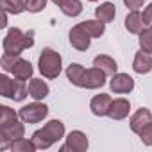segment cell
Listing matches in <instances>:
<instances>
[{"label":"cell","mask_w":152,"mask_h":152,"mask_svg":"<svg viewBox=\"0 0 152 152\" xmlns=\"http://www.w3.org/2000/svg\"><path fill=\"white\" fill-rule=\"evenodd\" d=\"M34 47V34L32 32H23L20 27H11L4 39H2V48L7 54H15L20 56L23 50L32 48Z\"/></svg>","instance_id":"6da1fadb"},{"label":"cell","mask_w":152,"mask_h":152,"mask_svg":"<svg viewBox=\"0 0 152 152\" xmlns=\"http://www.w3.org/2000/svg\"><path fill=\"white\" fill-rule=\"evenodd\" d=\"M38 70L43 75V79H57L61 72H63V57L57 50L47 47L41 50L39 57H38Z\"/></svg>","instance_id":"7a4b0ae2"},{"label":"cell","mask_w":152,"mask_h":152,"mask_svg":"<svg viewBox=\"0 0 152 152\" xmlns=\"http://www.w3.org/2000/svg\"><path fill=\"white\" fill-rule=\"evenodd\" d=\"M18 115H20V120L25 124H39L48 116V106L43 104V100H34L20 107Z\"/></svg>","instance_id":"3957f363"},{"label":"cell","mask_w":152,"mask_h":152,"mask_svg":"<svg viewBox=\"0 0 152 152\" xmlns=\"http://www.w3.org/2000/svg\"><path fill=\"white\" fill-rule=\"evenodd\" d=\"M88 147H90V140L86 132L75 129L64 136V145L59 147V152H86Z\"/></svg>","instance_id":"277c9868"},{"label":"cell","mask_w":152,"mask_h":152,"mask_svg":"<svg viewBox=\"0 0 152 152\" xmlns=\"http://www.w3.org/2000/svg\"><path fill=\"white\" fill-rule=\"evenodd\" d=\"M25 122L22 120H16L13 124H7V125H0V147L2 148H7L9 143H13L15 140H20L25 136Z\"/></svg>","instance_id":"5b68a950"},{"label":"cell","mask_w":152,"mask_h":152,"mask_svg":"<svg viewBox=\"0 0 152 152\" xmlns=\"http://www.w3.org/2000/svg\"><path fill=\"white\" fill-rule=\"evenodd\" d=\"M68 39H70V45L79 50V52H86L90 47H91V36L88 34V31L83 27V23H77L70 29V34H68Z\"/></svg>","instance_id":"8992f818"},{"label":"cell","mask_w":152,"mask_h":152,"mask_svg":"<svg viewBox=\"0 0 152 152\" xmlns=\"http://www.w3.org/2000/svg\"><path fill=\"white\" fill-rule=\"evenodd\" d=\"M106 83H107V73L102 72L97 66H91V68H86V72H84L81 88H84V90H99Z\"/></svg>","instance_id":"52a82bcc"},{"label":"cell","mask_w":152,"mask_h":152,"mask_svg":"<svg viewBox=\"0 0 152 152\" xmlns=\"http://www.w3.org/2000/svg\"><path fill=\"white\" fill-rule=\"evenodd\" d=\"M109 88L113 93L118 95H127L134 90V79L131 77L129 73L124 72H116L115 75H111V81H109Z\"/></svg>","instance_id":"ba28073f"},{"label":"cell","mask_w":152,"mask_h":152,"mask_svg":"<svg viewBox=\"0 0 152 152\" xmlns=\"http://www.w3.org/2000/svg\"><path fill=\"white\" fill-rule=\"evenodd\" d=\"M150 122H152V111L147 109V107H140V109H136V111L131 115V118H129V127H131V131H132L134 134H140L141 129H143L147 124H150Z\"/></svg>","instance_id":"9c48e42d"},{"label":"cell","mask_w":152,"mask_h":152,"mask_svg":"<svg viewBox=\"0 0 152 152\" xmlns=\"http://www.w3.org/2000/svg\"><path fill=\"white\" fill-rule=\"evenodd\" d=\"M111 102H113V99H111V95H107V93L95 95V97L90 100V111H91L95 116H99V118L107 116L109 107H111Z\"/></svg>","instance_id":"30bf717a"},{"label":"cell","mask_w":152,"mask_h":152,"mask_svg":"<svg viewBox=\"0 0 152 152\" xmlns=\"http://www.w3.org/2000/svg\"><path fill=\"white\" fill-rule=\"evenodd\" d=\"M129 115H131V102H129L127 99H124V97L113 99L107 116H109L111 120H125Z\"/></svg>","instance_id":"8fae6325"},{"label":"cell","mask_w":152,"mask_h":152,"mask_svg":"<svg viewBox=\"0 0 152 152\" xmlns=\"http://www.w3.org/2000/svg\"><path fill=\"white\" fill-rule=\"evenodd\" d=\"M124 25H125V31H127V32H131V34H140V32L147 27L145 18H143V13H141L140 9L129 11V13H127V16H125Z\"/></svg>","instance_id":"7c38bea8"},{"label":"cell","mask_w":152,"mask_h":152,"mask_svg":"<svg viewBox=\"0 0 152 152\" xmlns=\"http://www.w3.org/2000/svg\"><path fill=\"white\" fill-rule=\"evenodd\" d=\"M132 70L134 73L138 75H147L152 72V54L145 52L140 48V52L134 54V59H132Z\"/></svg>","instance_id":"4fadbf2b"},{"label":"cell","mask_w":152,"mask_h":152,"mask_svg":"<svg viewBox=\"0 0 152 152\" xmlns=\"http://www.w3.org/2000/svg\"><path fill=\"white\" fill-rule=\"evenodd\" d=\"M50 93V86L47 84V81L32 77L29 81V97H32V100H45Z\"/></svg>","instance_id":"5bb4252c"},{"label":"cell","mask_w":152,"mask_h":152,"mask_svg":"<svg viewBox=\"0 0 152 152\" xmlns=\"http://www.w3.org/2000/svg\"><path fill=\"white\" fill-rule=\"evenodd\" d=\"M11 73H13V77H16V79L31 81L32 75H34V66H32V63H31L29 59L20 57V59L16 61V64H15V68H13Z\"/></svg>","instance_id":"9a60e30c"},{"label":"cell","mask_w":152,"mask_h":152,"mask_svg":"<svg viewBox=\"0 0 152 152\" xmlns=\"http://www.w3.org/2000/svg\"><path fill=\"white\" fill-rule=\"evenodd\" d=\"M43 129L47 131V134L52 138V141H54V143H57V141L64 140V136H66V127H64V124H63L61 120H57V118L48 120V122L43 125Z\"/></svg>","instance_id":"2e32d148"},{"label":"cell","mask_w":152,"mask_h":152,"mask_svg":"<svg viewBox=\"0 0 152 152\" xmlns=\"http://www.w3.org/2000/svg\"><path fill=\"white\" fill-rule=\"evenodd\" d=\"M93 66H97V68H100L102 72H106V73H107V77H109V75H115V73L118 72V64H116V61H115L111 56H107V54H99V56H95V59H93Z\"/></svg>","instance_id":"e0dca14e"},{"label":"cell","mask_w":152,"mask_h":152,"mask_svg":"<svg viewBox=\"0 0 152 152\" xmlns=\"http://www.w3.org/2000/svg\"><path fill=\"white\" fill-rule=\"evenodd\" d=\"M95 18L104 23H111L116 18V6L113 2H102L95 7Z\"/></svg>","instance_id":"ac0fdd59"},{"label":"cell","mask_w":152,"mask_h":152,"mask_svg":"<svg viewBox=\"0 0 152 152\" xmlns=\"http://www.w3.org/2000/svg\"><path fill=\"white\" fill-rule=\"evenodd\" d=\"M84 72H86V66H83L81 63H72L66 66V79L70 81V84L81 88V83H83V77H84Z\"/></svg>","instance_id":"d6986e66"},{"label":"cell","mask_w":152,"mask_h":152,"mask_svg":"<svg viewBox=\"0 0 152 152\" xmlns=\"http://www.w3.org/2000/svg\"><path fill=\"white\" fill-rule=\"evenodd\" d=\"M83 23V27L88 31V34L95 39V38H100V36H104V32H106V23L104 22H100L99 18H91V20H84V22H81Z\"/></svg>","instance_id":"ffe728a7"},{"label":"cell","mask_w":152,"mask_h":152,"mask_svg":"<svg viewBox=\"0 0 152 152\" xmlns=\"http://www.w3.org/2000/svg\"><path fill=\"white\" fill-rule=\"evenodd\" d=\"M7 150H11V152H36L38 147H36V143L32 141V138H25V136H23V138L15 140L13 143H9Z\"/></svg>","instance_id":"44dd1931"},{"label":"cell","mask_w":152,"mask_h":152,"mask_svg":"<svg viewBox=\"0 0 152 152\" xmlns=\"http://www.w3.org/2000/svg\"><path fill=\"white\" fill-rule=\"evenodd\" d=\"M2 11L9 13V15H22L23 11H27L25 0H0Z\"/></svg>","instance_id":"7402d4cb"},{"label":"cell","mask_w":152,"mask_h":152,"mask_svg":"<svg viewBox=\"0 0 152 152\" xmlns=\"http://www.w3.org/2000/svg\"><path fill=\"white\" fill-rule=\"evenodd\" d=\"M32 141L36 143V147H38V150H47V148H50V147L54 145V141H52V138H50V136L47 134V131H45L43 127L32 132Z\"/></svg>","instance_id":"603a6c76"},{"label":"cell","mask_w":152,"mask_h":152,"mask_svg":"<svg viewBox=\"0 0 152 152\" xmlns=\"http://www.w3.org/2000/svg\"><path fill=\"white\" fill-rule=\"evenodd\" d=\"M59 9H61V13L64 16L75 18V16H79L83 13V2H81V0H66Z\"/></svg>","instance_id":"cb8c5ba5"},{"label":"cell","mask_w":152,"mask_h":152,"mask_svg":"<svg viewBox=\"0 0 152 152\" xmlns=\"http://www.w3.org/2000/svg\"><path fill=\"white\" fill-rule=\"evenodd\" d=\"M138 43H140V48L152 54V25H147L140 34H138Z\"/></svg>","instance_id":"d4e9b609"},{"label":"cell","mask_w":152,"mask_h":152,"mask_svg":"<svg viewBox=\"0 0 152 152\" xmlns=\"http://www.w3.org/2000/svg\"><path fill=\"white\" fill-rule=\"evenodd\" d=\"M13 86H15V77L11 79L9 75L4 72L0 75V95L4 99H9L11 100V95H13Z\"/></svg>","instance_id":"484cf974"},{"label":"cell","mask_w":152,"mask_h":152,"mask_svg":"<svg viewBox=\"0 0 152 152\" xmlns=\"http://www.w3.org/2000/svg\"><path fill=\"white\" fill-rule=\"evenodd\" d=\"M16 120H20V115L15 109H11L9 106H0V125H7Z\"/></svg>","instance_id":"4316f807"},{"label":"cell","mask_w":152,"mask_h":152,"mask_svg":"<svg viewBox=\"0 0 152 152\" xmlns=\"http://www.w3.org/2000/svg\"><path fill=\"white\" fill-rule=\"evenodd\" d=\"M20 57H22V56H15V54L4 52L2 57H0V66H2V70H4L6 73H11L13 68H15V64H16V61H18Z\"/></svg>","instance_id":"83f0119b"},{"label":"cell","mask_w":152,"mask_h":152,"mask_svg":"<svg viewBox=\"0 0 152 152\" xmlns=\"http://www.w3.org/2000/svg\"><path fill=\"white\" fill-rule=\"evenodd\" d=\"M47 2H48V0H25V6H27L29 13L38 15V13H41L47 7Z\"/></svg>","instance_id":"f1b7e54d"},{"label":"cell","mask_w":152,"mask_h":152,"mask_svg":"<svg viewBox=\"0 0 152 152\" xmlns=\"http://www.w3.org/2000/svg\"><path fill=\"white\" fill-rule=\"evenodd\" d=\"M138 136H140V140H141V143H143V145L152 147V122H150V124H147V125L141 129V132H140Z\"/></svg>","instance_id":"f546056e"},{"label":"cell","mask_w":152,"mask_h":152,"mask_svg":"<svg viewBox=\"0 0 152 152\" xmlns=\"http://www.w3.org/2000/svg\"><path fill=\"white\" fill-rule=\"evenodd\" d=\"M122 2H124V6H125L127 9H131V11L141 9V7L145 6V0H122Z\"/></svg>","instance_id":"4dcf8cb0"},{"label":"cell","mask_w":152,"mask_h":152,"mask_svg":"<svg viewBox=\"0 0 152 152\" xmlns=\"http://www.w3.org/2000/svg\"><path fill=\"white\" fill-rule=\"evenodd\" d=\"M143 18H145V23L147 25H152V2L150 4H147L145 7H143Z\"/></svg>","instance_id":"1f68e13d"},{"label":"cell","mask_w":152,"mask_h":152,"mask_svg":"<svg viewBox=\"0 0 152 152\" xmlns=\"http://www.w3.org/2000/svg\"><path fill=\"white\" fill-rule=\"evenodd\" d=\"M50 2H52V4H56L57 7H61V6H63V4L66 2V0H50Z\"/></svg>","instance_id":"d6a6232c"},{"label":"cell","mask_w":152,"mask_h":152,"mask_svg":"<svg viewBox=\"0 0 152 152\" xmlns=\"http://www.w3.org/2000/svg\"><path fill=\"white\" fill-rule=\"evenodd\" d=\"M86 2H99V0H86Z\"/></svg>","instance_id":"836d02e7"}]
</instances>
